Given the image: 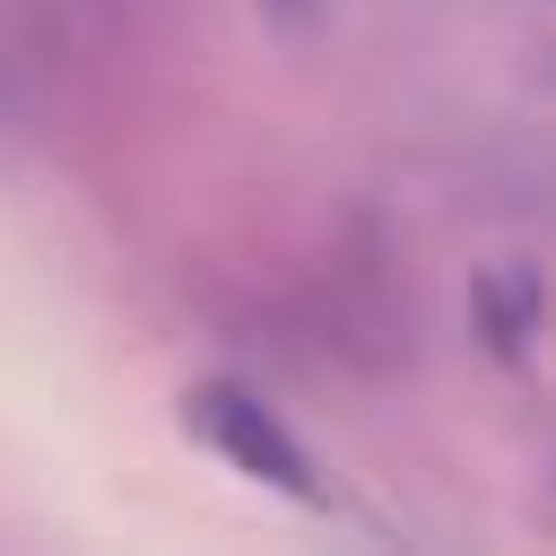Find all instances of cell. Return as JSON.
Here are the masks:
<instances>
[{"label": "cell", "mask_w": 556, "mask_h": 556, "mask_svg": "<svg viewBox=\"0 0 556 556\" xmlns=\"http://www.w3.org/2000/svg\"><path fill=\"white\" fill-rule=\"evenodd\" d=\"M0 122H9V87H0Z\"/></svg>", "instance_id": "cell-5"}, {"label": "cell", "mask_w": 556, "mask_h": 556, "mask_svg": "<svg viewBox=\"0 0 556 556\" xmlns=\"http://www.w3.org/2000/svg\"><path fill=\"white\" fill-rule=\"evenodd\" d=\"M469 330H478V348H486L495 365H521V356L539 348V330H547V278H539L530 261L478 269V278H469Z\"/></svg>", "instance_id": "cell-2"}, {"label": "cell", "mask_w": 556, "mask_h": 556, "mask_svg": "<svg viewBox=\"0 0 556 556\" xmlns=\"http://www.w3.org/2000/svg\"><path fill=\"white\" fill-rule=\"evenodd\" d=\"M539 478H547V521H556V426H547V469Z\"/></svg>", "instance_id": "cell-4"}, {"label": "cell", "mask_w": 556, "mask_h": 556, "mask_svg": "<svg viewBox=\"0 0 556 556\" xmlns=\"http://www.w3.org/2000/svg\"><path fill=\"white\" fill-rule=\"evenodd\" d=\"M174 408H182V434L208 460H226L235 478H252V486H269V495H287L304 513H330V478H321L313 443L278 417V400H261L235 374H200V382H182Z\"/></svg>", "instance_id": "cell-1"}, {"label": "cell", "mask_w": 556, "mask_h": 556, "mask_svg": "<svg viewBox=\"0 0 556 556\" xmlns=\"http://www.w3.org/2000/svg\"><path fill=\"white\" fill-rule=\"evenodd\" d=\"M252 9H261V17H269V26H287V35H313V26H321V9H330V0H252Z\"/></svg>", "instance_id": "cell-3"}]
</instances>
